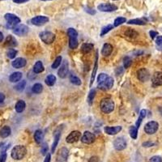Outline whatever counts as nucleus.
Wrapping results in <instances>:
<instances>
[{"mask_svg":"<svg viewBox=\"0 0 162 162\" xmlns=\"http://www.w3.org/2000/svg\"><path fill=\"white\" fill-rule=\"evenodd\" d=\"M62 58L61 56H58V57L56 58L55 60H54V62H53L52 66H51L53 69H56V68H58V67H59L60 64H61V62H62Z\"/></svg>","mask_w":162,"mask_h":162,"instance_id":"nucleus-43","label":"nucleus"},{"mask_svg":"<svg viewBox=\"0 0 162 162\" xmlns=\"http://www.w3.org/2000/svg\"><path fill=\"white\" fill-rule=\"evenodd\" d=\"M5 46H9V47H13L17 46V42L13 36H7V37L6 38L5 41Z\"/></svg>","mask_w":162,"mask_h":162,"instance_id":"nucleus-22","label":"nucleus"},{"mask_svg":"<svg viewBox=\"0 0 162 162\" xmlns=\"http://www.w3.org/2000/svg\"><path fill=\"white\" fill-rule=\"evenodd\" d=\"M113 49L114 48L112 46V45H110L109 43H105L101 50V54L105 57H108L113 52Z\"/></svg>","mask_w":162,"mask_h":162,"instance_id":"nucleus-21","label":"nucleus"},{"mask_svg":"<svg viewBox=\"0 0 162 162\" xmlns=\"http://www.w3.org/2000/svg\"><path fill=\"white\" fill-rule=\"evenodd\" d=\"M3 41V34L0 32V42H2Z\"/></svg>","mask_w":162,"mask_h":162,"instance_id":"nucleus-58","label":"nucleus"},{"mask_svg":"<svg viewBox=\"0 0 162 162\" xmlns=\"http://www.w3.org/2000/svg\"><path fill=\"white\" fill-rule=\"evenodd\" d=\"M61 131H62V126H59V127L55 131V133H54V143L52 144V148H51V151H52L53 153L55 152L56 147L58 146V143L59 142V139L61 137Z\"/></svg>","mask_w":162,"mask_h":162,"instance_id":"nucleus-16","label":"nucleus"},{"mask_svg":"<svg viewBox=\"0 0 162 162\" xmlns=\"http://www.w3.org/2000/svg\"><path fill=\"white\" fill-rule=\"evenodd\" d=\"M113 28H114V26L111 25V24H108V25H106L105 27H103L101 29V32H100V37H103L104 35L108 33L111 29H113Z\"/></svg>","mask_w":162,"mask_h":162,"instance_id":"nucleus-40","label":"nucleus"},{"mask_svg":"<svg viewBox=\"0 0 162 162\" xmlns=\"http://www.w3.org/2000/svg\"><path fill=\"white\" fill-rule=\"evenodd\" d=\"M25 107H26V103L24 102V100H19L16 102L15 104V111L17 113H22L24 110H25Z\"/></svg>","mask_w":162,"mask_h":162,"instance_id":"nucleus-26","label":"nucleus"},{"mask_svg":"<svg viewBox=\"0 0 162 162\" xmlns=\"http://www.w3.org/2000/svg\"><path fill=\"white\" fill-rule=\"evenodd\" d=\"M131 63H132V60L131 58L128 56H126L123 58V66L124 68H129V67L131 66Z\"/></svg>","mask_w":162,"mask_h":162,"instance_id":"nucleus-41","label":"nucleus"},{"mask_svg":"<svg viewBox=\"0 0 162 162\" xmlns=\"http://www.w3.org/2000/svg\"><path fill=\"white\" fill-rule=\"evenodd\" d=\"M146 115H147V110H142L140 111V113H139V116L138 118V120L136 121V123H135V127H137V128H139V127H140V125L142 123V122H143V118L146 117Z\"/></svg>","mask_w":162,"mask_h":162,"instance_id":"nucleus-28","label":"nucleus"},{"mask_svg":"<svg viewBox=\"0 0 162 162\" xmlns=\"http://www.w3.org/2000/svg\"><path fill=\"white\" fill-rule=\"evenodd\" d=\"M42 1H50V0H42Z\"/></svg>","mask_w":162,"mask_h":162,"instance_id":"nucleus-59","label":"nucleus"},{"mask_svg":"<svg viewBox=\"0 0 162 162\" xmlns=\"http://www.w3.org/2000/svg\"><path fill=\"white\" fill-rule=\"evenodd\" d=\"M69 155V151L67 148H62L59 149V151L58 152L57 157H56V161L57 162H66L67 159Z\"/></svg>","mask_w":162,"mask_h":162,"instance_id":"nucleus-9","label":"nucleus"},{"mask_svg":"<svg viewBox=\"0 0 162 162\" xmlns=\"http://www.w3.org/2000/svg\"><path fill=\"white\" fill-rule=\"evenodd\" d=\"M33 71L35 74H40L42 72H44V67H43L42 62L41 61H37L34 64L33 68Z\"/></svg>","mask_w":162,"mask_h":162,"instance_id":"nucleus-27","label":"nucleus"},{"mask_svg":"<svg viewBox=\"0 0 162 162\" xmlns=\"http://www.w3.org/2000/svg\"><path fill=\"white\" fill-rule=\"evenodd\" d=\"M97 67H98V53L96 51L95 56V62H94V67H93V70L92 72V76H91V81H90V86L92 85V84L95 81V77L96 75V72H97Z\"/></svg>","mask_w":162,"mask_h":162,"instance_id":"nucleus-20","label":"nucleus"},{"mask_svg":"<svg viewBox=\"0 0 162 162\" xmlns=\"http://www.w3.org/2000/svg\"><path fill=\"white\" fill-rule=\"evenodd\" d=\"M97 161H98V158L96 157H91L89 159L88 162H97Z\"/></svg>","mask_w":162,"mask_h":162,"instance_id":"nucleus-56","label":"nucleus"},{"mask_svg":"<svg viewBox=\"0 0 162 162\" xmlns=\"http://www.w3.org/2000/svg\"><path fill=\"white\" fill-rule=\"evenodd\" d=\"M108 77V76L106 75V74H105V73H100V75L98 76V77H97V82H98V84L99 83H101L102 81H104Z\"/></svg>","mask_w":162,"mask_h":162,"instance_id":"nucleus-45","label":"nucleus"},{"mask_svg":"<svg viewBox=\"0 0 162 162\" xmlns=\"http://www.w3.org/2000/svg\"><path fill=\"white\" fill-rule=\"evenodd\" d=\"M78 40L77 37H69V47L72 50H75L78 47Z\"/></svg>","mask_w":162,"mask_h":162,"instance_id":"nucleus-34","label":"nucleus"},{"mask_svg":"<svg viewBox=\"0 0 162 162\" xmlns=\"http://www.w3.org/2000/svg\"><path fill=\"white\" fill-rule=\"evenodd\" d=\"M137 78L141 82H146L150 79V73L146 68H140L137 71Z\"/></svg>","mask_w":162,"mask_h":162,"instance_id":"nucleus-8","label":"nucleus"},{"mask_svg":"<svg viewBox=\"0 0 162 162\" xmlns=\"http://www.w3.org/2000/svg\"><path fill=\"white\" fill-rule=\"evenodd\" d=\"M93 47H94V46L91 43H84L81 46V52L83 53L84 54H88L92 50Z\"/></svg>","mask_w":162,"mask_h":162,"instance_id":"nucleus-23","label":"nucleus"},{"mask_svg":"<svg viewBox=\"0 0 162 162\" xmlns=\"http://www.w3.org/2000/svg\"><path fill=\"white\" fill-rule=\"evenodd\" d=\"M21 78H22V73L21 72H13L9 76V80L11 83H17L21 80Z\"/></svg>","mask_w":162,"mask_h":162,"instance_id":"nucleus-24","label":"nucleus"},{"mask_svg":"<svg viewBox=\"0 0 162 162\" xmlns=\"http://www.w3.org/2000/svg\"><path fill=\"white\" fill-rule=\"evenodd\" d=\"M129 133L131 138L133 139H136L138 136V128L135 126H131L129 129Z\"/></svg>","mask_w":162,"mask_h":162,"instance_id":"nucleus-32","label":"nucleus"},{"mask_svg":"<svg viewBox=\"0 0 162 162\" xmlns=\"http://www.w3.org/2000/svg\"><path fill=\"white\" fill-rule=\"evenodd\" d=\"M41 152H42V155H46V153L48 152L47 143H43L42 148V151H41Z\"/></svg>","mask_w":162,"mask_h":162,"instance_id":"nucleus-47","label":"nucleus"},{"mask_svg":"<svg viewBox=\"0 0 162 162\" xmlns=\"http://www.w3.org/2000/svg\"><path fill=\"white\" fill-rule=\"evenodd\" d=\"M155 145V143H153V142H144L143 143V146L144 148H148V147H153Z\"/></svg>","mask_w":162,"mask_h":162,"instance_id":"nucleus-52","label":"nucleus"},{"mask_svg":"<svg viewBox=\"0 0 162 162\" xmlns=\"http://www.w3.org/2000/svg\"><path fill=\"white\" fill-rule=\"evenodd\" d=\"M5 100V95L3 93H2V92H0V104L1 103H3Z\"/></svg>","mask_w":162,"mask_h":162,"instance_id":"nucleus-55","label":"nucleus"},{"mask_svg":"<svg viewBox=\"0 0 162 162\" xmlns=\"http://www.w3.org/2000/svg\"><path fill=\"white\" fill-rule=\"evenodd\" d=\"M27 62H26V59H24L23 58H15L13 62H11V65L14 68L16 69H19V68H22L26 66Z\"/></svg>","mask_w":162,"mask_h":162,"instance_id":"nucleus-19","label":"nucleus"},{"mask_svg":"<svg viewBox=\"0 0 162 162\" xmlns=\"http://www.w3.org/2000/svg\"><path fill=\"white\" fill-rule=\"evenodd\" d=\"M149 34H150V36H151V38H152V39H155L158 36L157 32H156V31H153V30L150 31V32H149Z\"/></svg>","mask_w":162,"mask_h":162,"instance_id":"nucleus-51","label":"nucleus"},{"mask_svg":"<svg viewBox=\"0 0 162 162\" xmlns=\"http://www.w3.org/2000/svg\"><path fill=\"white\" fill-rule=\"evenodd\" d=\"M114 100L110 98H103L100 100V108L101 112H103L104 114H110L111 112H113L114 110Z\"/></svg>","mask_w":162,"mask_h":162,"instance_id":"nucleus-1","label":"nucleus"},{"mask_svg":"<svg viewBox=\"0 0 162 162\" xmlns=\"http://www.w3.org/2000/svg\"><path fill=\"white\" fill-rule=\"evenodd\" d=\"M115 72H116V75H117V76H120L121 74H123L124 72V69L122 67H118V68L115 70Z\"/></svg>","mask_w":162,"mask_h":162,"instance_id":"nucleus-49","label":"nucleus"},{"mask_svg":"<svg viewBox=\"0 0 162 162\" xmlns=\"http://www.w3.org/2000/svg\"><path fill=\"white\" fill-rule=\"evenodd\" d=\"M11 130L10 127H8V126H4L3 128L0 130V136L3 139L8 137L11 135Z\"/></svg>","mask_w":162,"mask_h":162,"instance_id":"nucleus-25","label":"nucleus"},{"mask_svg":"<svg viewBox=\"0 0 162 162\" xmlns=\"http://www.w3.org/2000/svg\"><path fill=\"white\" fill-rule=\"evenodd\" d=\"M159 124L156 121H150L144 126V131L148 135H153L157 131Z\"/></svg>","mask_w":162,"mask_h":162,"instance_id":"nucleus-5","label":"nucleus"},{"mask_svg":"<svg viewBox=\"0 0 162 162\" xmlns=\"http://www.w3.org/2000/svg\"><path fill=\"white\" fill-rule=\"evenodd\" d=\"M127 24H135V25H145L147 23H146V21H144L142 19H130L128 22H127Z\"/></svg>","mask_w":162,"mask_h":162,"instance_id":"nucleus-35","label":"nucleus"},{"mask_svg":"<svg viewBox=\"0 0 162 162\" xmlns=\"http://www.w3.org/2000/svg\"><path fill=\"white\" fill-rule=\"evenodd\" d=\"M70 81L72 82L73 84H75V85H80L81 84V80L79 78L78 76H76V75H74V74H71L70 75Z\"/></svg>","mask_w":162,"mask_h":162,"instance_id":"nucleus-36","label":"nucleus"},{"mask_svg":"<svg viewBox=\"0 0 162 162\" xmlns=\"http://www.w3.org/2000/svg\"><path fill=\"white\" fill-rule=\"evenodd\" d=\"M13 33L17 36L23 37L29 33V27L25 24H17L13 28Z\"/></svg>","mask_w":162,"mask_h":162,"instance_id":"nucleus-6","label":"nucleus"},{"mask_svg":"<svg viewBox=\"0 0 162 162\" xmlns=\"http://www.w3.org/2000/svg\"><path fill=\"white\" fill-rule=\"evenodd\" d=\"M69 73V65H68V62L67 61H64L62 62V65L61 67L59 68L58 72V76L62 79H65Z\"/></svg>","mask_w":162,"mask_h":162,"instance_id":"nucleus-15","label":"nucleus"},{"mask_svg":"<svg viewBox=\"0 0 162 162\" xmlns=\"http://www.w3.org/2000/svg\"><path fill=\"white\" fill-rule=\"evenodd\" d=\"M43 132L41 130H37L34 133V139L37 143H41L42 142Z\"/></svg>","mask_w":162,"mask_h":162,"instance_id":"nucleus-30","label":"nucleus"},{"mask_svg":"<svg viewBox=\"0 0 162 162\" xmlns=\"http://www.w3.org/2000/svg\"><path fill=\"white\" fill-rule=\"evenodd\" d=\"M56 82V76L54 75H49L46 76V80H45V83L46 84V85L48 86H53Z\"/></svg>","mask_w":162,"mask_h":162,"instance_id":"nucleus-29","label":"nucleus"},{"mask_svg":"<svg viewBox=\"0 0 162 162\" xmlns=\"http://www.w3.org/2000/svg\"><path fill=\"white\" fill-rule=\"evenodd\" d=\"M5 19L7 20V28L10 29H13L15 26H16L17 24H19L20 23V19L17 15H15L14 14L11 13H7L4 15Z\"/></svg>","mask_w":162,"mask_h":162,"instance_id":"nucleus-3","label":"nucleus"},{"mask_svg":"<svg viewBox=\"0 0 162 162\" xmlns=\"http://www.w3.org/2000/svg\"><path fill=\"white\" fill-rule=\"evenodd\" d=\"M50 161H51V155L50 153H48L44 160V162H50Z\"/></svg>","mask_w":162,"mask_h":162,"instance_id":"nucleus-54","label":"nucleus"},{"mask_svg":"<svg viewBox=\"0 0 162 162\" xmlns=\"http://www.w3.org/2000/svg\"><path fill=\"white\" fill-rule=\"evenodd\" d=\"M127 141L126 139L123 138V137H118L117 138L114 140V148L118 151H122V150H124L125 148H127Z\"/></svg>","mask_w":162,"mask_h":162,"instance_id":"nucleus-13","label":"nucleus"},{"mask_svg":"<svg viewBox=\"0 0 162 162\" xmlns=\"http://www.w3.org/2000/svg\"><path fill=\"white\" fill-rule=\"evenodd\" d=\"M50 19L48 18L47 16H45V15H37V16H35L33 19H31V23L36 25V26H42L43 24H46L49 22Z\"/></svg>","mask_w":162,"mask_h":162,"instance_id":"nucleus-11","label":"nucleus"},{"mask_svg":"<svg viewBox=\"0 0 162 162\" xmlns=\"http://www.w3.org/2000/svg\"><path fill=\"white\" fill-rule=\"evenodd\" d=\"M97 9L103 12H112L118 10V7L111 3H100V5H98Z\"/></svg>","mask_w":162,"mask_h":162,"instance_id":"nucleus-10","label":"nucleus"},{"mask_svg":"<svg viewBox=\"0 0 162 162\" xmlns=\"http://www.w3.org/2000/svg\"><path fill=\"white\" fill-rule=\"evenodd\" d=\"M81 137V133L79 131H73L67 135V142L68 143H74L77 142Z\"/></svg>","mask_w":162,"mask_h":162,"instance_id":"nucleus-14","label":"nucleus"},{"mask_svg":"<svg viewBox=\"0 0 162 162\" xmlns=\"http://www.w3.org/2000/svg\"><path fill=\"white\" fill-rule=\"evenodd\" d=\"M156 44L157 46H162V36H157L156 39Z\"/></svg>","mask_w":162,"mask_h":162,"instance_id":"nucleus-50","label":"nucleus"},{"mask_svg":"<svg viewBox=\"0 0 162 162\" xmlns=\"http://www.w3.org/2000/svg\"><path fill=\"white\" fill-rule=\"evenodd\" d=\"M67 35L69 37H77L78 36V33L75 29L73 28H69L67 30Z\"/></svg>","mask_w":162,"mask_h":162,"instance_id":"nucleus-44","label":"nucleus"},{"mask_svg":"<svg viewBox=\"0 0 162 162\" xmlns=\"http://www.w3.org/2000/svg\"><path fill=\"white\" fill-rule=\"evenodd\" d=\"M43 91V86L42 84H35L33 86V88H32V92H33V93H36V94H40V93H42Z\"/></svg>","mask_w":162,"mask_h":162,"instance_id":"nucleus-33","label":"nucleus"},{"mask_svg":"<svg viewBox=\"0 0 162 162\" xmlns=\"http://www.w3.org/2000/svg\"><path fill=\"white\" fill-rule=\"evenodd\" d=\"M149 162H162V158L159 156H154L149 160Z\"/></svg>","mask_w":162,"mask_h":162,"instance_id":"nucleus-46","label":"nucleus"},{"mask_svg":"<svg viewBox=\"0 0 162 162\" xmlns=\"http://www.w3.org/2000/svg\"><path fill=\"white\" fill-rule=\"evenodd\" d=\"M126 22H127V19L125 17L120 16V17H118V18H116L114 19V25L113 26L114 27H118V26H119V25L124 24Z\"/></svg>","mask_w":162,"mask_h":162,"instance_id":"nucleus-38","label":"nucleus"},{"mask_svg":"<svg viewBox=\"0 0 162 162\" xmlns=\"http://www.w3.org/2000/svg\"><path fill=\"white\" fill-rule=\"evenodd\" d=\"M6 160H7V153H0V162H6Z\"/></svg>","mask_w":162,"mask_h":162,"instance_id":"nucleus-48","label":"nucleus"},{"mask_svg":"<svg viewBox=\"0 0 162 162\" xmlns=\"http://www.w3.org/2000/svg\"><path fill=\"white\" fill-rule=\"evenodd\" d=\"M152 83L153 87L162 85V72H157L154 73L152 77Z\"/></svg>","mask_w":162,"mask_h":162,"instance_id":"nucleus-17","label":"nucleus"},{"mask_svg":"<svg viewBox=\"0 0 162 162\" xmlns=\"http://www.w3.org/2000/svg\"><path fill=\"white\" fill-rule=\"evenodd\" d=\"M25 86H26V81L22 80L19 82L15 86V89L16 91H18V92H22L24 89Z\"/></svg>","mask_w":162,"mask_h":162,"instance_id":"nucleus-39","label":"nucleus"},{"mask_svg":"<svg viewBox=\"0 0 162 162\" xmlns=\"http://www.w3.org/2000/svg\"><path fill=\"white\" fill-rule=\"evenodd\" d=\"M16 54H17V50H15V49H12V48L9 49V50H7V57L11 58V59L15 58V57L16 56Z\"/></svg>","mask_w":162,"mask_h":162,"instance_id":"nucleus-42","label":"nucleus"},{"mask_svg":"<svg viewBox=\"0 0 162 162\" xmlns=\"http://www.w3.org/2000/svg\"><path fill=\"white\" fill-rule=\"evenodd\" d=\"M125 36L131 37V38H135L139 36V33L132 29H127V30H126L125 32Z\"/></svg>","mask_w":162,"mask_h":162,"instance_id":"nucleus-31","label":"nucleus"},{"mask_svg":"<svg viewBox=\"0 0 162 162\" xmlns=\"http://www.w3.org/2000/svg\"><path fill=\"white\" fill-rule=\"evenodd\" d=\"M40 38L46 44H51L55 40V35L50 31H43L39 34Z\"/></svg>","mask_w":162,"mask_h":162,"instance_id":"nucleus-4","label":"nucleus"},{"mask_svg":"<svg viewBox=\"0 0 162 162\" xmlns=\"http://www.w3.org/2000/svg\"><path fill=\"white\" fill-rule=\"evenodd\" d=\"M29 0H13V2L15 3H25Z\"/></svg>","mask_w":162,"mask_h":162,"instance_id":"nucleus-57","label":"nucleus"},{"mask_svg":"<svg viewBox=\"0 0 162 162\" xmlns=\"http://www.w3.org/2000/svg\"><path fill=\"white\" fill-rule=\"evenodd\" d=\"M122 127L121 126H117V127H105L104 131L107 135H114L116 134L119 133L122 131Z\"/></svg>","mask_w":162,"mask_h":162,"instance_id":"nucleus-18","label":"nucleus"},{"mask_svg":"<svg viewBox=\"0 0 162 162\" xmlns=\"http://www.w3.org/2000/svg\"><path fill=\"white\" fill-rule=\"evenodd\" d=\"M114 85V79L112 77L108 76L105 80L102 81L101 83L98 84V88L102 89V90H108L110 89Z\"/></svg>","mask_w":162,"mask_h":162,"instance_id":"nucleus-7","label":"nucleus"},{"mask_svg":"<svg viewBox=\"0 0 162 162\" xmlns=\"http://www.w3.org/2000/svg\"><path fill=\"white\" fill-rule=\"evenodd\" d=\"M96 96V90L95 89H91L89 93H88V105H92V102H93V100L95 98Z\"/></svg>","mask_w":162,"mask_h":162,"instance_id":"nucleus-37","label":"nucleus"},{"mask_svg":"<svg viewBox=\"0 0 162 162\" xmlns=\"http://www.w3.org/2000/svg\"><path fill=\"white\" fill-rule=\"evenodd\" d=\"M27 153V149L23 145H17L15 146L11 150V156L14 160H21L25 157Z\"/></svg>","mask_w":162,"mask_h":162,"instance_id":"nucleus-2","label":"nucleus"},{"mask_svg":"<svg viewBox=\"0 0 162 162\" xmlns=\"http://www.w3.org/2000/svg\"><path fill=\"white\" fill-rule=\"evenodd\" d=\"M95 139L96 136L94 134L90 131H85L81 138V141L82 143H86V144H91L95 142Z\"/></svg>","mask_w":162,"mask_h":162,"instance_id":"nucleus-12","label":"nucleus"},{"mask_svg":"<svg viewBox=\"0 0 162 162\" xmlns=\"http://www.w3.org/2000/svg\"><path fill=\"white\" fill-rule=\"evenodd\" d=\"M85 11H86V12H88V14H91V15L96 14L95 10H92V9H91V8H88V7H86Z\"/></svg>","mask_w":162,"mask_h":162,"instance_id":"nucleus-53","label":"nucleus"}]
</instances>
